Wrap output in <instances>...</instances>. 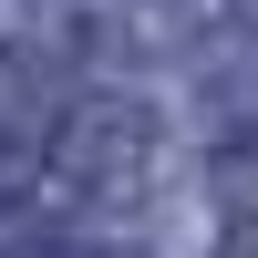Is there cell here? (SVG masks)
<instances>
[{
    "instance_id": "1",
    "label": "cell",
    "mask_w": 258,
    "mask_h": 258,
    "mask_svg": "<svg viewBox=\"0 0 258 258\" xmlns=\"http://www.w3.org/2000/svg\"><path fill=\"white\" fill-rule=\"evenodd\" d=\"M165 135L145 103H83L73 135H62V176L83 186V197H145V176H155Z\"/></svg>"
},
{
    "instance_id": "3",
    "label": "cell",
    "mask_w": 258,
    "mask_h": 258,
    "mask_svg": "<svg viewBox=\"0 0 258 258\" xmlns=\"http://www.w3.org/2000/svg\"><path fill=\"white\" fill-rule=\"evenodd\" d=\"M217 258H258V217H238V227H227V238H217Z\"/></svg>"
},
{
    "instance_id": "2",
    "label": "cell",
    "mask_w": 258,
    "mask_h": 258,
    "mask_svg": "<svg viewBox=\"0 0 258 258\" xmlns=\"http://www.w3.org/2000/svg\"><path fill=\"white\" fill-rule=\"evenodd\" d=\"M31 165H41V145H31V135H21V145H0V217H11V197L31 186Z\"/></svg>"
}]
</instances>
